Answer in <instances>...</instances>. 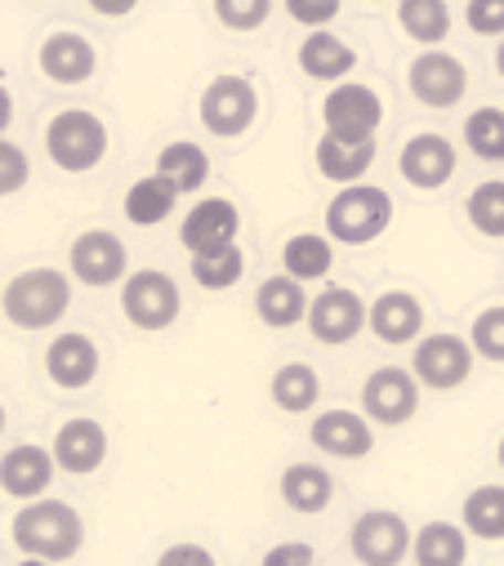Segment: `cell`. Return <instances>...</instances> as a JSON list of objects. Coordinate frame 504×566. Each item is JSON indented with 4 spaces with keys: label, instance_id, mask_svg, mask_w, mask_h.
<instances>
[{
    "label": "cell",
    "instance_id": "cell-30",
    "mask_svg": "<svg viewBox=\"0 0 504 566\" xmlns=\"http://www.w3.org/2000/svg\"><path fill=\"white\" fill-rule=\"evenodd\" d=\"M398 23L411 41H420L424 50H438L451 32V10L447 0H398Z\"/></svg>",
    "mask_w": 504,
    "mask_h": 566
},
{
    "label": "cell",
    "instance_id": "cell-8",
    "mask_svg": "<svg viewBox=\"0 0 504 566\" xmlns=\"http://www.w3.org/2000/svg\"><path fill=\"white\" fill-rule=\"evenodd\" d=\"M411 522L393 509H366L348 531V548L361 566H402L411 557Z\"/></svg>",
    "mask_w": 504,
    "mask_h": 566
},
{
    "label": "cell",
    "instance_id": "cell-35",
    "mask_svg": "<svg viewBox=\"0 0 504 566\" xmlns=\"http://www.w3.org/2000/svg\"><path fill=\"white\" fill-rule=\"evenodd\" d=\"M464 210H469V223H473L482 237L504 241V179H486V184H477V188L469 192Z\"/></svg>",
    "mask_w": 504,
    "mask_h": 566
},
{
    "label": "cell",
    "instance_id": "cell-37",
    "mask_svg": "<svg viewBox=\"0 0 504 566\" xmlns=\"http://www.w3.org/2000/svg\"><path fill=\"white\" fill-rule=\"evenodd\" d=\"M214 14H219V23L232 28V32H255V28L269 23L273 0H214Z\"/></svg>",
    "mask_w": 504,
    "mask_h": 566
},
{
    "label": "cell",
    "instance_id": "cell-13",
    "mask_svg": "<svg viewBox=\"0 0 504 566\" xmlns=\"http://www.w3.org/2000/svg\"><path fill=\"white\" fill-rule=\"evenodd\" d=\"M304 322H308V331H313L317 344L344 348V344H353V339L361 335V326H366V304H361V295L348 291V286H326L322 295L308 300V317H304Z\"/></svg>",
    "mask_w": 504,
    "mask_h": 566
},
{
    "label": "cell",
    "instance_id": "cell-41",
    "mask_svg": "<svg viewBox=\"0 0 504 566\" xmlns=\"http://www.w3.org/2000/svg\"><path fill=\"white\" fill-rule=\"evenodd\" d=\"M260 566H317V548L308 539H282L264 553Z\"/></svg>",
    "mask_w": 504,
    "mask_h": 566
},
{
    "label": "cell",
    "instance_id": "cell-17",
    "mask_svg": "<svg viewBox=\"0 0 504 566\" xmlns=\"http://www.w3.org/2000/svg\"><path fill=\"white\" fill-rule=\"evenodd\" d=\"M398 170L411 188L420 192H438L451 184L455 175V148L447 144L442 134H411L402 144V157H398Z\"/></svg>",
    "mask_w": 504,
    "mask_h": 566
},
{
    "label": "cell",
    "instance_id": "cell-40",
    "mask_svg": "<svg viewBox=\"0 0 504 566\" xmlns=\"http://www.w3.org/2000/svg\"><path fill=\"white\" fill-rule=\"evenodd\" d=\"M286 14L317 32V28H326L339 14V0H286Z\"/></svg>",
    "mask_w": 504,
    "mask_h": 566
},
{
    "label": "cell",
    "instance_id": "cell-9",
    "mask_svg": "<svg viewBox=\"0 0 504 566\" xmlns=\"http://www.w3.org/2000/svg\"><path fill=\"white\" fill-rule=\"evenodd\" d=\"M473 344L451 335V331H438V335H420L416 339V353H411V375L420 379V388H433V392H451L460 388L469 375H473Z\"/></svg>",
    "mask_w": 504,
    "mask_h": 566
},
{
    "label": "cell",
    "instance_id": "cell-22",
    "mask_svg": "<svg viewBox=\"0 0 504 566\" xmlns=\"http://www.w3.org/2000/svg\"><path fill=\"white\" fill-rule=\"evenodd\" d=\"M375 153H380V144H375V138L322 134V144H317V170H322V179L348 188V184H361V175L375 166Z\"/></svg>",
    "mask_w": 504,
    "mask_h": 566
},
{
    "label": "cell",
    "instance_id": "cell-23",
    "mask_svg": "<svg viewBox=\"0 0 504 566\" xmlns=\"http://www.w3.org/2000/svg\"><path fill=\"white\" fill-rule=\"evenodd\" d=\"M255 313H260V322L273 326V331L300 326V322L308 317V291H304V281H295L291 272L269 276L264 286L255 291Z\"/></svg>",
    "mask_w": 504,
    "mask_h": 566
},
{
    "label": "cell",
    "instance_id": "cell-47",
    "mask_svg": "<svg viewBox=\"0 0 504 566\" xmlns=\"http://www.w3.org/2000/svg\"><path fill=\"white\" fill-rule=\"evenodd\" d=\"M0 433H6V401H0Z\"/></svg>",
    "mask_w": 504,
    "mask_h": 566
},
{
    "label": "cell",
    "instance_id": "cell-5",
    "mask_svg": "<svg viewBox=\"0 0 504 566\" xmlns=\"http://www.w3.org/2000/svg\"><path fill=\"white\" fill-rule=\"evenodd\" d=\"M183 295H179V281L161 268H139L120 281V313L130 317L139 331H166L179 322Z\"/></svg>",
    "mask_w": 504,
    "mask_h": 566
},
{
    "label": "cell",
    "instance_id": "cell-32",
    "mask_svg": "<svg viewBox=\"0 0 504 566\" xmlns=\"http://www.w3.org/2000/svg\"><path fill=\"white\" fill-rule=\"evenodd\" d=\"M464 531L477 539H504V486H473L464 500Z\"/></svg>",
    "mask_w": 504,
    "mask_h": 566
},
{
    "label": "cell",
    "instance_id": "cell-2",
    "mask_svg": "<svg viewBox=\"0 0 504 566\" xmlns=\"http://www.w3.org/2000/svg\"><path fill=\"white\" fill-rule=\"evenodd\" d=\"M0 308L19 331H50L72 308V276L63 268H28L6 286Z\"/></svg>",
    "mask_w": 504,
    "mask_h": 566
},
{
    "label": "cell",
    "instance_id": "cell-11",
    "mask_svg": "<svg viewBox=\"0 0 504 566\" xmlns=\"http://www.w3.org/2000/svg\"><path fill=\"white\" fill-rule=\"evenodd\" d=\"M322 120H326V134L375 138V129L385 125V98L361 81H339L322 103Z\"/></svg>",
    "mask_w": 504,
    "mask_h": 566
},
{
    "label": "cell",
    "instance_id": "cell-34",
    "mask_svg": "<svg viewBox=\"0 0 504 566\" xmlns=\"http://www.w3.org/2000/svg\"><path fill=\"white\" fill-rule=\"evenodd\" d=\"M464 144L482 161H504V107H477V112H469Z\"/></svg>",
    "mask_w": 504,
    "mask_h": 566
},
{
    "label": "cell",
    "instance_id": "cell-6",
    "mask_svg": "<svg viewBox=\"0 0 504 566\" xmlns=\"http://www.w3.org/2000/svg\"><path fill=\"white\" fill-rule=\"evenodd\" d=\"M201 125L214 138H241L260 116V90L255 81H245L237 72H219L206 90H201Z\"/></svg>",
    "mask_w": 504,
    "mask_h": 566
},
{
    "label": "cell",
    "instance_id": "cell-18",
    "mask_svg": "<svg viewBox=\"0 0 504 566\" xmlns=\"http://www.w3.org/2000/svg\"><path fill=\"white\" fill-rule=\"evenodd\" d=\"M54 473H59L54 451H45L36 442H19L0 455V491L14 500H41L50 491Z\"/></svg>",
    "mask_w": 504,
    "mask_h": 566
},
{
    "label": "cell",
    "instance_id": "cell-20",
    "mask_svg": "<svg viewBox=\"0 0 504 566\" xmlns=\"http://www.w3.org/2000/svg\"><path fill=\"white\" fill-rule=\"evenodd\" d=\"M54 464L72 478H90L103 460H107V429L98 419H67L63 429L54 433Z\"/></svg>",
    "mask_w": 504,
    "mask_h": 566
},
{
    "label": "cell",
    "instance_id": "cell-36",
    "mask_svg": "<svg viewBox=\"0 0 504 566\" xmlns=\"http://www.w3.org/2000/svg\"><path fill=\"white\" fill-rule=\"evenodd\" d=\"M469 344H473L477 357H486V361H504V304L482 308V313L473 317V326H469Z\"/></svg>",
    "mask_w": 504,
    "mask_h": 566
},
{
    "label": "cell",
    "instance_id": "cell-45",
    "mask_svg": "<svg viewBox=\"0 0 504 566\" xmlns=\"http://www.w3.org/2000/svg\"><path fill=\"white\" fill-rule=\"evenodd\" d=\"M14 566H54V562H45V557H19Z\"/></svg>",
    "mask_w": 504,
    "mask_h": 566
},
{
    "label": "cell",
    "instance_id": "cell-28",
    "mask_svg": "<svg viewBox=\"0 0 504 566\" xmlns=\"http://www.w3.org/2000/svg\"><path fill=\"white\" fill-rule=\"evenodd\" d=\"M175 206H179V192H175V184L161 179V175H148V179L130 184V192H125V219H130L135 228H157V223H166V219L175 214Z\"/></svg>",
    "mask_w": 504,
    "mask_h": 566
},
{
    "label": "cell",
    "instance_id": "cell-12",
    "mask_svg": "<svg viewBox=\"0 0 504 566\" xmlns=\"http://www.w3.org/2000/svg\"><path fill=\"white\" fill-rule=\"evenodd\" d=\"M407 85L416 94V103L433 107V112H447L455 107L464 94H469V72L455 54L447 50H424L411 67H407Z\"/></svg>",
    "mask_w": 504,
    "mask_h": 566
},
{
    "label": "cell",
    "instance_id": "cell-31",
    "mask_svg": "<svg viewBox=\"0 0 504 566\" xmlns=\"http://www.w3.org/2000/svg\"><path fill=\"white\" fill-rule=\"evenodd\" d=\"M282 263H286V272H291L295 281H322V276H330V268H335L330 237H317V232L291 237L286 250H282Z\"/></svg>",
    "mask_w": 504,
    "mask_h": 566
},
{
    "label": "cell",
    "instance_id": "cell-26",
    "mask_svg": "<svg viewBox=\"0 0 504 566\" xmlns=\"http://www.w3.org/2000/svg\"><path fill=\"white\" fill-rule=\"evenodd\" d=\"M416 566H464L469 562V531L455 522H424L411 539Z\"/></svg>",
    "mask_w": 504,
    "mask_h": 566
},
{
    "label": "cell",
    "instance_id": "cell-19",
    "mask_svg": "<svg viewBox=\"0 0 504 566\" xmlns=\"http://www.w3.org/2000/svg\"><path fill=\"white\" fill-rule=\"evenodd\" d=\"M366 326L380 344H416L424 335V304L411 295V291H385L366 308Z\"/></svg>",
    "mask_w": 504,
    "mask_h": 566
},
{
    "label": "cell",
    "instance_id": "cell-3",
    "mask_svg": "<svg viewBox=\"0 0 504 566\" xmlns=\"http://www.w3.org/2000/svg\"><path fill=\"white\" fill-rule=\"evenodd\" d=\"M393 223V197L375 184H348L326 206V237L339 245H370Z\"/></svg>",
    "mask_w": 504,
    "mask_h": 566
},
{
    "label": "cell",
    "instance_id": "cell-39",
    "mask_svg": "<svg viewBox=\"0 0 504 566\" xmlns=\"http://www.w3.org/2000/svg\"><path fill=\"white\" fill-rule=\"evenodd\" d=\"M464 23L477 36H504V0H469Z\"/></svg>",
    "mask_w": 504,
    "mask_h": 566
},
{
    "label": "cell",
    "instance_id": "cell-42",
    "mask_svg": "<svg viewBox=\"0 0 504 566\" xmlns=\"http://www.w3.org/2000/svg\"><path fill=\"white\" fill-rule=\"evenodd\" d=\"M157 566H219V562H214V553H210L206 544L183 539V544H170V548L157 557Z\"/></svg>",
    "mask_w": 504,
    "mask_h": 566
},
{
    "label": "cell",
    "instance_id": "cell-44",
    "mask_svg": "<svg viewBox=\"0 0 504 566\" xmlns=\"http://www.w3.org/2000/svg\"><path fill=\"white\" fill-rule=\"evenodd\" d=\"M14 125V94L0 85V138H6V129Z\"/></svg>",
    "mask_w": 504,
    "mask_h": 566
},
{
    "label": "cell",
    "instance_id": "cell-10",
    "mask_svg": "<svg viewBox=\"0 0 504 566\" xmlns=\"http://www.w3.org/2000/svg\"><path fill=\"white\" fill-rule=\"evenodd\" d=\"M67 268L81 286H94V291L120 286V281L130 276V250L107 228H85L67 250Z\"/></svg>",
    "mask_w": 504,
    "mask_h": 566
},
{
    "label": "cell",
    "instance_id": "cell-33",
    "mask_svg": "<svg viewBox=\"0 0 504 566\" xmlns=\"http://www.w3.org/2000/svg\"><path fill=\"white\" fill-rule=\"evenodd\" d=\"M245 272V254L237 245L210 250V254H192V281L201 291H232Z\"/></svg>",
    "mask_w": 504,
    "mask_h": 566
},
{
    "label": "cell",
    "instance_id": "cell-27",
    "mask_svg": "<svg viewBox=\"0 0 504 566\" xmlns=\"http://www.w3.org/2000/svg\"><path fill=\"white\" fill-rule=\"evenodd\" d=\"M269 392H273V406H277V410H286V415H308V410L322 401V375H317L308 361H286V366H277Z\"/></svg>",
    "mask_w": 504,
    "mask_h": 566
},
{
    "label": "cell",
    "instance_id": "cell-7",
    "mask_svg": "<svg viewBox=\"0 0 504 566\" xmlns=\"http://www.w3.org/2000/svg\"><path fill=\"white\" fill-rule=\"evenodd\" d=\"M420 397H424V388L411 370L380 366L361 384V415L370 423H380V429H402V423H411L420 415Z\"/></svg>",
    "mask_w": 504,
    "mask_h": 566
},
{
    "label": "cell",
    "instance_id": "cell-48",
    "mask_svg": "<svg viewBox=\"0 0 504 566\" xmlns=\"http://www.w3.org/2000/svg\"><path fill=\"white\" fill-rule=\"evenodd\" d=\"M500 464H504V438H500Z\"/></svg>",
    "mask_w": 504,
    "mask_h": 566
},
{
    "label": "cell",
    "instance_id": "cell-21",
    "mask_svg": "<svg viewBox=\"0 0 504 566\" xmlns=\"http://www.w3.org/2000/svg\"><path fill=\"white\" fill-rule=\"evenodd\" d=\"M94 67H98V54L76 32H54L41 41V72L54 85H85L94 76Z\"/></svg>",
    "mask_w": 504,
    "mask_h": 566
},
{
    "label": "cell",
    "instance_id": "cell-43",
    "mask_svg": "<svg viewBox=\"0 0 504 566\" xmlns=\"http://www.w3.org/2000/svg\"><path fill=\"white\" fill-rule=\"evenodd\" d=\"M90 10L103 19H125V14L139 10V0H90Z\"/></svg>",
    "mask_w": 504,
    "mask_h": 566
},
{
    "label": "cell",
    "instance_id": "cell-15",
    "mask_svg": "<svg viewBox=\"0 0 504 566\" xmlns=\"http://www.w3.org/2000/svg\"><path fill=\"white\" fill-rule=\"evenodd\" d=\"M237 232H241V210H237L228 197H201V201L183 214L179 241H183L188 254H210V250L237 245Z\"/></svg>",
    "mask_w": 504,
    "mask_h": 566
},
{
    "label": "cell",
    "instance_id": "cell-4",
    "mask_svg": "<svg viewBox=\"0 0 504 566\" xmlns=\"http://www.w3.org/2000/svg\"><path fill=\"white\" fill-rule=\"evenodd\" d=\"M107 125L85 107H67L45 125V153L63 175H90L107 157Z\"/></svg>",
    "mask_w": 504,
    "mask_h": 566
},
{
    "label": "cell",
    "instance_id": "cell-14",
    "mask_svg": "<svg viewBox=\"0 0 504 566\" xmlns=\"http://www.w3.org/2000/svg\"><path fill=\"white\" fill-rule=\"evenodd\" d=\"M308 442H313L317 451L335 455V460H366V455L375 451V429H370V419H366L361 410L335 406V410L313 415Z\"/></svg>",
    "mask_w": 504,
    "mask_h": 566
},
{
    "label": "cell",
    "instance_id": "cell-38",
    "mask_svg": "<svg viewBox=\"0 0 504 566\" xmlns=\"http://www.w3.org/2000/svg\"><path fill=\"white\" fill-rule=\"evenodd\" d=\"M28 179H32V161H28V153H23L19 144H6V138H0V197L23 192Z\"/></svg>",
    "mask_w": 504,
    "mask_h": 566
},
{
    "label": "cell",
    "instance_id": "cell-29",
    "mask_svg": "<svg viewBox=\"0 0 504 566\" xmlns=\"http://www.w3.org/2000/svg\"><path fill=\"white\" fill-rule=\"evenodd\" d=\"M157 175L170 179L179 197H183V192H201L206 179H210V157H206V148H197V144H188V138H179V144H166V148L157 153Z\"/></svg>",
    "mask_w": 504,
    "mask_h": 566
},
{
    "label": "cell",
    "instance_id": "cell-24",
    "mask_svg": "<svg viewBox=\"0 0 504 566\" xmlns=\"http://www.w3.org/2000/svg\"><path fill=\"white\" fill-rule=\"evenodd\" d=\"M357 67V50L344 45L339 36H330L326 28H317L313 36H304L300 45V72L313 81H348V72Z\"/></svg>",
    "mask_w": 504,
    "mask_h": 566
},
{
    "label": "cell",
    "instance_id": "cell-46",
    "mask_svg": "<svg viewBox=\"0 0 504 566\" xmlns=\"http://www.w3.org/2000/svg\"><path fill=\"white\" fill-rule=\"evenodd\" d=\"M495 67H500V76H504V41H500V50H495Z\"/></svg>",
    "mask_w": 504,
    "mask_h": 566
},
{
    "label": "cell",
    "instance_id": "cell-16",
    "mask_svg": "<svg viewBox=\"0 0 504 566\" xmlns=\"http://www.w3.org/2000/svg\"><path fill=\"white\" fill-rule=\"evenodd\" d=\"M98 366H103V353L85 331H63L45 348V375L67 392L90 388L98 379Z\"/></svg>",
    "mask_w": 504,
    "mask_h": 566
},
{
    "label": "cell",
    "instance_id": "cell-1",
    "mask_svg": "<svg viewBox=\"0 0 504 566\" xmlns=\"http://www.w3.org/2000/svg\"><path fill=\"white\" fill-rule=\"evenodd\" d=\"M10 539L23 557H45L59 566L81 553L85 522L67 500H28L10 522Z\"/></svg>",
    "mask_w": 504,
    "mask_h": 566
},
{
    "label": "cell",
    "instance_id": "cell-25",
    "mask_svg": "<svg viewBox=\"0 0 504 566\" xmlns=\"http://www.w3.org/2000/svg\"><path fill=\"white\" fill-rule=\"evenodd\" d=\"M282 500H286V509H295L304 517L326 513L335 500V478L322 464H291L282 473Z\"/></svg>",
    "mask_w": 504,
    "mask_h": 566
}]
</instances>
